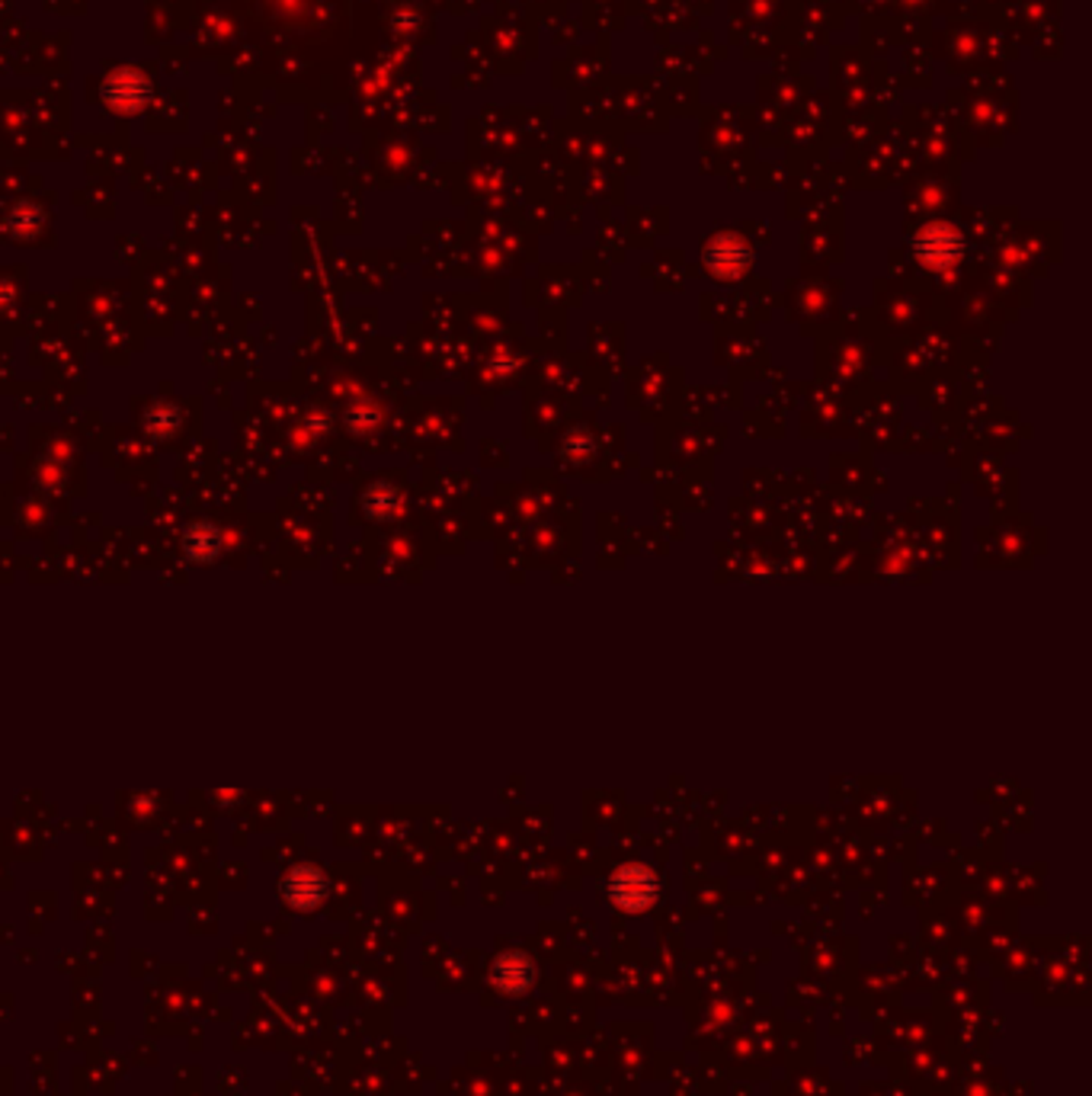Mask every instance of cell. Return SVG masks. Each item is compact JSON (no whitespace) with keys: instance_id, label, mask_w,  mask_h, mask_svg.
<instances>
[{"instance_id":"7a4b0ae2","label":"cell","mask_w":1092,"mask_h":1096,"mask_svg":"<svg viewBox=\"0 0 1092 1096\" xmlns=\"http://www.w3.org/2000/svg\"><path fill=\"white\" fill-rule=\"evenodd\" d=\"M535 982V966L522 953H506L494 962V985L503 994H522Z\"/></svg>"},{"instance_id":"6da1fadb","label":"cell","mask_w":1092,"mask_h":1096,"mask_svg":"<svg viewBox=\"0 0 1092 1096\" xmlns=\"http://www.w3.org/2000/svg\"><path fill=\"white\" fill-rule=\"evenodd\" d=\"M654 876L644 866H625L615 879H612V898L625 908V911H644L654 901Z\"/></svg>"}]
</instances>
